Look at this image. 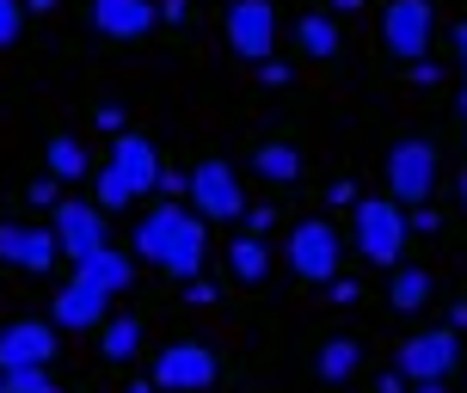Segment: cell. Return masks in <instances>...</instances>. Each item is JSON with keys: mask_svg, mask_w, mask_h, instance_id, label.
<instances>
[{"mask_svg": "<svg viewBox=\"0 0 467 393\" xmlns=\"http://www.w3.org/2000/svg\"><path fill=\"white\" fill-rule=\"evenodd\" d=\"M130 246H136L141 264L166 271L172 283H191L203 271V258H210V222L185 203H161V209L141 215V228H136Z\"/></svg>", "mask_w": 467, "mask_h": 393, "instance_id": "1", "label": "cell"}, {"mask_svg": "<svg viewBox=\"0 0 467 393\" xmlns=\"http://www.w3.org/2000/svg\"><path fill=\"white\" fill-rule=\"evenodd\" d=\"M388 197L406 209H419L437 197V179H443V154H437V141H424V136H406L388 148Z\"/></svg>", "mask_w": 467, "mask_h": 393, "instance_id": "2", "label": "cell"}, {"mask_svg": "<svg viewBox=\"0 0 467 393\" xmlns=\"http://www.w3.org/2000/svg\"><path fill=\"white\" fill-rule=\"evenodd\" d=\"M406 240H412L406 203H394V197H363L357 203V253L369 258V264H388L394 271L400 258H406Z\"/></svg>", "mask_w": 467, "mask_h": 393, "instance_id": "3", "label": "cell"}, {"mask_svg": "<svg viewBox=\"0 0 467 393\" xmlns=\"http://www.w3.org/2000/svg\"><path fill=\"white\" fill-rule=\"evenodd\" d=\"M185 203L197 209L203 222H240V215H246V191H240V172H234V160H222V154H203V160L191 166Z\"/></svg>", "mask_w": 467, "mask_h": 393, "instance_id": "4", "label": "cell"}, {"mask_svg": "<svg viewBox=\"0 0 467 393\" xmlns=\"http://www.w3.org/2000/svg\"><path fill=\"white\" fill-rule=\"evenodd\" d=\"M338 264H345V240H338L332 222L307 215V222L289 228V271H296L302 283H332V277H338Z\"/></svg>", "mask_w": 467, "mask_h": 393, "instance_id": "5", "label": "cell"}, {"mask_svg": "<svg viewBox=\"0 0 467 393\" xmlns=\"http://www.w3.org/2000/svg\"><path fill=\"white\" fill-rule=\"evenodd\" d=\"M455 363H462V345H455V332H449V326L412 332V338H400V350H394L400 381H412V388H424V381H449Z\"/></svg>", "mask_w": 467, "mask_h": 393, "instance_id": "6", "label": "cell"}, {"mask_svg": "<svg viewBox=\"0 0 467 393\" xmlns=\"http://www.w3.org/2000/svg\"><path fill=\"white\" fill-rule=\"evenodd\" d=\"M431 37H437V0H388L381 13V44L400 62H424L431 56Z\"/></svg>", "mask_w": 467, "mask_h": 393, "instance_id": "7", "label": "cell"}, {"mask_svg": "<svg viewBox=\"0 0 467 393\" xmlns=\"http://www.w3.org/2000/svg\"><path fill=\"white\" fill-rule=\"evenodd\" d=\"M222 363H215L210 345H197V338H179V345H161L154 357V388L161 393H210Z\"/></svg>", "mask_w": 467, "mask_h": 393, "instance_id": "8", "label": "cell"}, {"mask_svg": "<svg viewBox=\"0 0 467 393\" xmlns=\"http://www.w3.org/2000/svg\"><path fill=\"white\" fill-rule=\"evenodd\" d=\"M222 37L240 62H271L277 49V6L271 0H234L228 19H222Z\"/></svg>", "mask_w": 467, "mask_h": 393, "instance_id": "9", "label": "cell"}, {"mask_svg": "<svg viewBox=\"0 0 467 393\" xmlns=\"http://www.w3.org/2000/svg\"><path fill=\"white\" fill-rule=\"evenodd\" d=\"M56 246H62V258H74V264L99 258L105 246H111V233H105V209L80 203V197H62V203H56Z\"/></svg>", "mask_w": 467, "mask_h": 393, "instance_id": "10", "label": "cell"}, {"mask_svg": "<svg viewBox=\"0 0 467 393\" xmlns=\"http://www.w3.org/2000/svg\"><path fill=\"white\" fill-rule=\"evenodd\" d=\"M56 326L49 320H13V326H0V369H49L56 363Z\"/></svg>", "mask_w": 467, "mask_h": 393, "instance_id": "11", "label": "cell"}, {"mask_svg": "<svg viewBox=\"0 0 467 393\" xmlns=\"http://www.w3.org/2000/svg\"><path fill=\"white\" fill-rule=\"evenodd\" d=\"M161 25V0H93V31L111 44H141Z\"/></svg>", "mask_w": 467, "mask_h": 393, "instance_id": "12", "label": "cell"}, {"mask_svg": "<svg viewBox=\"0 0 467 393\" xmlns=\"http://www.w3.org/2000/svg\"><path fill=\"white\" fill-rule=\"evenodd\" d=\"M0 258L19 264V271H37L44 277L49 264L62 258L56 246V228H31V222H0Z\"/></svg>", "mask_w": 467, "mask_h": 393, "instance_id": "13", "label": "cell"}, {"mask_svg": "<svg viewBox=\"0 0 467 393\" xmlns=\"http://www.w3.org/2000/svg\"><path fill=\"white\" fill-rule=\"evenodd\" d=\"M111 289H99L93 277H80V271H74L68 277V289H62V295H56V326H74V332H87V326H105L111 320Z\"/></svg>", "mask_w": 467, "mask_h": 393, "instance_id": "14", "label": "cell"}, {"mask_svg": "<svg viewBox=\"0 0 467 393\" xmlns=\"http://www.w3.org/2000/svg\"><path fill=\"white\" fill-rule=\"evenodd\" d=\"M111 166L136 185V197H148V191H161V148L141 136V129H123V136L111 141Z\"/></svg>", "mask_w": 467, "mask_h": 393, "instance_id": "15", "label": "cell"}, {"mask_svg": "<svg viewBox=\"0 0 467 393\" xmlns=\"http://www.w3.org/2000/svg\"><path fill=\"white\" fill-rule=\"evenodd\" d=\"M296 49H302L307 62H332V56L345 49V31H338L332 13H302V19H296Z\"/></svg>", "mask_w": 467, "mask_h": 393, "instance_id": "16", "label": "cell"}, {"mask_svg": "<svg viewBox=\"0 0 467 393\" xmlns=\"http://www.w3.org/2000/svg\"><path fill=\"white\" fill-rule=\"evenodd\" d=\"M431 295H437V277H431V264H394L388 301H394L400 314H419V307H424Z\"/></svg>", "mask_w": 467, "mask_h": 393, "instance_id": "17", "label": "cell"}, {"mask_svg": "<svg viewBox=\"0 0 467 393\" xmlns=\"http://www.w3.org/2000/svg\"><path fill=\"white\" fill-rule=\"evenodd\" d=\"M136 350H141V314H111L99 326V357L105 363H130Z\"/></svg>", "mask_w": 467, "mask_h": 393, "instance_id": "18", "label": "cell"}, {"mask_svg": "<svg viewBox=\"0 0 467 393\" xmlns=\"http://www.w3.org/2000/svg\"><path fill=\"white\" fill-rule=\"evenodd\" d=\"M314 369H320V381H350V375L363 369V338H350V332L327 338L320 357H314Z\"/></svg>", "mask_w": 467, "mask_h": 393, "instance_id": "19", "label": "cell"}, {"mask_svg": "<svg viewBox=\"0 0 467 393\" xmlns=\"http://www.w3.org/2000/svg\"><path fill=\"white\" fill-rule=\"evenodd\" d=\"M80 277H93L99 289H111V295H123L130 289V277H136V258L130 253H117V246H105L99 258H87V264H74Z\"/></svg>", "mask_w": 467, "mask_h": 393, "instance_id": "20", "label": "cell"}, {"mask_svg": "<svg viewBox=\"0 0 467 393\" xmlns=\"http://www.w3.org/2000/svg\"><path fill=\"white\" fill-rule=\"evenodd\" d=\"M253 166L271 179V185H296V179H302V154H296V141H258Z\"/></svg>", "mask_w": 467, "mask_h": 393, "instance_id": "21", "label": "cell"}, {"mask_svg": "<svg viewBox=\"0 0 467 393\" xmlns=\"http://www.w3.org/2000/svg\"><path fill=\"white\" fill-rule=\"evenodd\" d=\"M44 160H49V179H56V185H62V179H87V148H80L68 129H49Z\"/></svg>", "mask_w": 467, "mask_h": 393, "instance_id": "22", "label": "cell"}, {"mask_svg": "<svg viewBox=\"0 0 467 393\" xmlns=\"http://www.w3.org/2000/svg\"><path fill=\"white\" fill-rule=\"evenodd\" d=\"M228 271L240 283H265V271H271V253H265V240L258 233H246V240H234L228 246Z\"/></svg>", "mask_w": 467, "mask_h": 393, "instance_id": "23", "label": "cell"}, {"mask_svg": "<svg viewBox=\"0 0 467 393\" xmlns=\"http://www.w3.org/2000/svg\"><path fill=\"white\" fill-rule=\"evenodd\" d=\"M93 203L105 209V215H111V209H130V203H136V185H130V179H123L111 160H105V166L93 172Z\"/></svg>", "mask_w": 467, "mask_h": 393, "instance_id": "24", "label": "cell"}, {"mask_svg": "<svg viewBox=\"0 0 467 393\" xmlns=\"http://www.w3.org/2000/svg\"><path fill=\"white\" fill-rule=\"evenodd\" d=\"M44 388H56L49 369H0V393H44Z\"/></svg>", "mask_w": 467, "mask_h": 393, "instance_id": "25", "label": "cell"}, {"mask_svg": "<svg viewBox=\"0 0 467 393\" xmlns=\"http://www.w3.org/2000/svg\"><path fill=\"white\" fill-rule=\"evenodd\" d=\"M25 31V0H0V49H13Z\"/></svg>", "mask_w": 467, "mask_h": 393, "instance_id": "26", "label": "cell"}, {"mask_svg": "<svg viewBox=\"0 0 467 393\" xmlns=\"http://www.w3.org/2000/svg\"><path fill=\"white\" fill-rule=\"evenodd\" d=\"M406 228H412V233H437V228H443V215H437L431 203H419V209H406Z\"/></svg>", "mask_w": 467, "mask_h": 393, "instance_id": "27", "label": "cell"}, {"mask_svg": "<svg viewBox=\"0 0 467 393\" xmlns=\"http://www.w3.org/2000/svg\"><path fill=\"white\" fill-rule=\"evenodd\" d=\"M406 74H412L419 87H437V62H431V56H424V62H406Z\"/></svg>", "mask_w": 467, "mask_h": 393, "instance_id": "28", "label": "cell"}, {"mask_svg": "<svg viewBox=\"0 0 467 393\" xmlns=\"http://www.w3.org/2000/svg\"><path fill=\"white\" fill-rule=\"evenodd\" d=\"M161 191H166V197H185V191H191V179H179L172 166H161Z\"/></svg>", "mask_w": 467, "mask_h": 393, "instance_id": "29", "label": "cell"}, {"mask_svg": "<svg viewBox=\"0 0 467 393\" xmlns=\"http://www.w3.org/2000/svg\"><path fill=\"white\" fill-rule=\"evenodd\" d=\"M185 301H197V307H210V301H215V283H203V277H191Z\"/></svg>", "mask_w": 467, "mask_h": 393, "instance_id": "30", "label": "cell"}, {"mask_svg": "<svg viewBox=\"0 0 467 393\" xmlns=\"http://www.w3.org/2000/svg\"><path fill=\"white\" fill-rule=\"evenodd\" d=\"M332 301H338V307H350V301H363V289H357V283H338V277H332Z\"/></svg>", "mask_w": 467, "mask_h": 393, "instance_id": "31", "label": "cell"}, {"mask_svg": "<svg viewBox=\"0 0 467 393\" xmlns=\"http://www.w3.org/2000/svg\"><path fill=\"white\" fill-rule=\"evenodd\" d=\"M31 203H62V197H56V179H37V185H31Z\"/></svg>", "mask_w": 467, "mask_h": 393, "instance_id": "32", "label": "cell"}, {"mask_svg": "<svg viewBox=\"0 0 467 393\" xmlns=\"http://www.w3.org/2000/svg\"><path fill=\"white\" fill-rule=\"evenodd\" d=\"M258 74H265L271 87H289V68H283V62H258Z\"/></svg>", "mask_w": 467, "mask_h": 393, "instance_id": "33", "label": "cell"}, {"mask_svg": "<svg viewBox=\"0 0 467 393\" xmlns=\"http://www.w3.org/2000/svg\"><path fill=\"white\" fill-rule=\"evenodd\" d=\"M191 13V0H161V19H185Z\"/></svg>", "mask_w": 467, "mask_h": 393, "instance_id": "34", "label": "cell"}, {"mask_svg": "<svg viewBox=\"0 0 467 393\" xmlns=\"http://www.w3.org/2000/svg\"><path fill=\"white\" fill-rule=\"evenodd\" d=\"M455 56H462V74H467V19L455 25Z\"/></svg>", "mask_w": 467, "mask_h": 393, "instance_id": "35", "label": "cell"}, {"mask_svg": "<svg viewBox=\"0 0 467 393\" xmlns=\"http://www.w3.org/2000/svg\"><path fill=\"white\" fill-rule=\"evenodd\" d=\"M455 203L467 209V166H462V172H455Z\"/></svg>", "mask_w": 467, "mask_h": 393, "instance_id": "36", "label": "cell"}, {"mask_svg": "<svg viewBox=\"0 0 467 393\" xmlns=\"http://www.w3.org/2000/svg\"><path fill=\"white\" fill-rule=\"evenodd\" d=\"M455 111H462V123H467V80H462V93H455Z\"/></svg>", "mask_w": 467, "mask_h": 393, "instance_id": "37", "label": "cell"}, {"mask_svg": "<svg viewBox=\"0 0 467 393\" xmlns=\"http://www.w3.org/2000/svg\"><path fill=\"white\" fill-rule=\"evenodd\" d=\"M123 393H154V381H130V388H123Z\"/></svg>", "mask_w": 467, "mask_h": 393, "instance_id": "38", "label": "cell"}, {"mask_svg": "<svg viewBox=\"0 0 467 393\" xmlns=\"http://www.w3.org/2000/svg\"><path fill=\"white\" fill-rule=\"evenodd\" d=\"M332 6H338V13H357V6H363V0H332Z\"/></svg>", "mask_w": 467, "mask_h": 393, "instance_id": "39", "label": "cell"}, {"mask_svg": "<svg viewBox=\"0 0 467 393\" xmlns=\"http://www.w3.org/2000/svg\"><path fill=\"white\" fill-rule=\"evenodd\" d=\"M31 13H56V0H31Z\"/></svg>", "mask_w": 467, "mask_h": 393, "instance_id": "40", "label": "cell"}, {"mask_svg": "<svg viewBox=\"0 0 467 393\" xmlns=\"http://www.w3.org/2000/svg\"><path fill=\"white\" fill-rule=\"evenodd\" d=\"M412 393H443V381H424V388H412Z\"/></svg>", "mask_w": 467, "mask_h": 393, "instance_id": "41", "label": "cell"}, {"mask_svg": "<svg viewBox=\"0 0 467 393\" xmlns=\"http://www.w3.org/2000/svg\"><path fill=\"white\" fill-rule=\"evenodd\" d=\"M44 393H62V388H44Z\"/></svg>", "mask_w": 467, "mask_h": 393, "instance_id": "42", "label": "cell"}]
</instances>
